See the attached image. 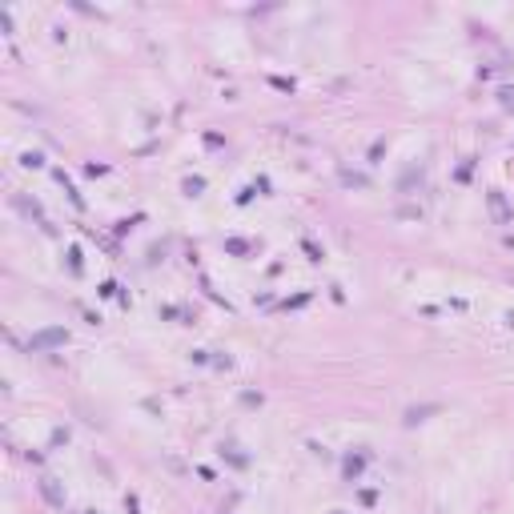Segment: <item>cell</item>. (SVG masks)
Instances as JSON below:
<instances>
[{"label":"cell","instance_id":"obj_13","mask_svg":"<svg viewBox=\"0 0 514 514\" xmlns=\"http://www.w3.org/2000/svg\"><path fill=\"white\" fill-rule=\"evenodd\" d=\"M68 269H72V273H81V249H76V245L68 249Z\"/></svg>","mask_w":514,"mask_h":514},{"label":"cell","instance_id":"obj_10","mask_svg":"<svg viewBox=\"0 0 514 514\" xmlns=\"http://www.w3.org/2000/svg\"><path fill=\"white\" fill-rule=\"evenodd\" d=\"M498 105H502V109H514V89H510V85L498 89Z\"/></svg>","mask_w":514,"mask_h":514},{"label":"cell","instance_id":"obj_6","mask_svg":"<svg viewBox=\"0 0 514 514\" xmlns=\"http://www.w3.org/2000/svg\"><path fill=\"white\" fill-rule=\"evenodd\" d=\"M338 177H342V185H345V189H370V177H366V173L342 169V173H338Z\"/></svg>","mask_w":514,"mask_h":514},{"label":"cell","instance_id":"obj_5","mask_svg":"<svg viewBox=\"0 0 514 514\" xmlns=\"http://www.w3.org/2000/svg\"><path fill=\"white\" fill-rule=\"evenodd\" d=\"M366 462H370V454H366V450H362V454H349V458H345V462H342L345 482H353V478L362 474V466H366Z\"/></svg>","mask_w":514,"mask_h":514},{"label":"cell","instance_id":"obj_1","mask_svg":"<svg viewBox=\"0 0 514 514\" xmlns=\"http://www.w3.org/2000/svg\"><path fill=\"white\" fill-rule=\"evenodd\" d=\"M68 342V330L64 326H53V330H41L28 338V353H41V349H53V345H64Z\"/></svg>","mask_w":514,"mask_h":514},{"label":"cell","instance_id":"obj_7","mask_svg":"<svg viewBox=\"0 0 514 514\" xmlns=\"http://www.w3.org/2000/svg\"><path fill=\"white\" fill-rule=\"evenodd\" d=\"M201 189H205V177H185V193L189 197H197Z\"/></svg>","mask_w":514,"mask_h":514},{"label":"cell","instance_id":"obj_19","mask_svg":"<svg viewBox=\"0 0 514 514\" xmlns=\"http://www.w3.org/2000/svg\"><path fill=\"white\" fill-rule=\"evenodd\" d=\"M97 293H101V297H113V293H116V282H105V286L97 289Z\"/></svg>","mask_w":514,"mask_h":514},{"label":"cell","instance_id":"obj_3","mask_svg":"<svg viewBox=\"0 0 514 514\" xmlns=\"http://www.w3.org/2000/svg\"><path fill=\"white\" fill-rule=\"evenodd\" d=\"M41 494H45V498H49V506H64V490H60V482L57 478H49V474H45V478H41Z\"/></svg>","mask_w":514,"mask_h":514},{"label":"cell","instance_id":"obj_8","mask_svg":"<svg viewBox=\"0 0 514 514\" xmlns=\"http://www.w3.org/2000/svg\"><path fill=\"white\" fill-rule=\"evenodd\" d=\"M386 153V137H378L374 145H370V165H378V157Z\"/></svg>","mask_w":514,"mask_h":514},{"label":"cell","instance_id":"obj_18","mask_svg":"<svg viewBox=\"0 0 514 514\" xmlns=\"http://www.w3.org/2000/svg\"><path fill=\"white\" fill-rule=\"evenodd\" d=\"M68 442V430H53V446H64Z\"/></svg>","mask_w":514,"mask_h":514},{"label":"cell","instance_id":"obj_16","mask_svg":"<svg viewBox=\"0 0 514 514\" xmlns=\"http://www.w3.org/2000/svg\"><path fill=\"white\" fill-rule=\"evenodd\" d=\"M470 165H474V157H466V165H462V169H458V173H454L458 181H470Z\"/></svg>","mask_w":514,"mask_h":514},{"label":"cell","instance_id":"obj_2","mask_svg":"<svg viewBox=\"0 0 514 514\" xmlns=\"http://www.w3.org/2000/svg\"><path fill=\"white\" fill-rule=\"evenodd\" d=\"M486 205H490L494 225H510L514 221V209L506 205V193H502V189H490V193H486Z\"/></svg>","mask_w":514,"mask_h":514},{"label":"cell","instance_id":"obj_14","mask_svg":"<svg viewBox=\"0 0 514 514\" xmlns=\"http://www.w3.org/2000/svg\"><path fill=\"white\" fill-rule=\"evenodd\" d=\"M273 89H282V93H293V81H289V76H273Z\"/></svg>","mask_w":514,"mask_h":514},{"label":"cell","instance_id":"obj_17","mask_svg":"<svg viewBox=\"0 0 514 514\" xmlns=\"http://www.w3.org/2000/svg\"><path fill=\"white\" fill-rule=\"evenodd\" d=\"M85 173H89V177H101V173H109V165H93V161H89V165H85Z\"/></svg>","mask_w":514,"mask_h":514},{"label":"cell","instance_id":"obj_4","mask_svg":"<svg viewBox=\"0 0 514 514\" xmlns=\"http://www.w3.org/2000/svg\"><path fill=\"white\" fill-rule=\"evenodd\" d=\"M438 410H442L438 402H430V406H410L402 422H406V426H418V422H426V418H430V414H438Z\"/></svg>","mask_w":514,"mask_h":514},{"label":"cell","instance_id":"obj_9","mask_svg":"<svg viewBox=\"0 0 514 514\" xmlns=\"http://www.w3.org/2000/svg\"><path fill=\"white\" fill-rule=\"evenodd\" d=\"M225 249H229V253H249V241H241V237H229V241H225Z\"/></svg>","mask_w":514,"mask_h":514},{"label":"cell","instance_id":"obj_12","mask_svg":"<svg viewBox=\"0 0 514 514\" xmlns=\"http://www.w3.org/2000/svg\"><path fill=\"white\" fill-rule=\"evenodd\" d=\"M301 249H305V253H309V261H322V249H318V245H313V241H309V237H305V241H301Z\"/></svg>","mask_w":514,"mask_h":514},{"label":"cell","instance_id":"obj_11","mask_svg":"<svg viewBox=\"0 0 514 514\" xmlns=\"http://www.w3.org/2000/svg\"><path fill=\"white\" fill-rule=\"evenodd\" d=\"M20 165H28V169H41V165H45V157H41V153H24V157H20Z\"/></svg>","mask_w":514,"mask_h":514},{"label":"cell","instance_id":"obj_15","mask_svg":"<svg viewBox=\"0 0 514 514\" xmlns=\"http://www.w3.org/2000/svg\"><path fill=\"white\" fill-rule=\"evenodd\" d=\"M398 217H410V221H414V217H422V209H414V205H402V209H398Z\"/></svg>","mask_w":514,"mask_h":514}]
</instances>
